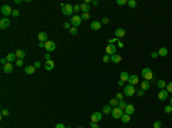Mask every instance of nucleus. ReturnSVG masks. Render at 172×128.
I'll use <instances>...</instances> for the list:
<instances>
[{
    "mask_svg": "<svg viewBox=\"0 0 172 128\" xmlns=\"http://www.w3.org/2000/svg\"><path fill=\"white\" fill-rule=\"evenodd\" d=\"M141 76H142L143 80H152L153 78H154V73H153V71L149 68H145V69H142V71H141Z\"/></svg>",
    "mask_w": 172,
    "mask_h": 128,
    "instance_id": "1",
    "label": "nucleus"
},
{
    "mask_svg": "<svg viewBox=\"0 0 172 128\" xmlns=\"http://www.w3.org/2000/svg\"><path fill=\"white\" fill-rule=\"evenodd\" d=\"M136 88H134V86L132 85H126L125 87H124V95L126 96H133L134 94H136Z\"/></svg>",
    "mask_w": 172,
    "mask_h": 128,
    "instance_id": "2",
    "label": "nucleus"
},
{
    "mask_svg": "<svg viewBox=\"0 0 172 128\" xmlns=\"http://www.w3.org/2000/svg\"><path fill=\"white\" fill-rule=\"evenodd\" d=\"M124 114V111H123L120 108H118V106H116V108L113 109V111H111V115H113L114 119H119L122 118V115Z\"/></svg>",
    "mask_w": 172,
    "mask_h": 128,
    "instance_id": "3",
    "label": "nucleus"
},
{
    "mask_svg": "<svg viewBox=\"0 0 172 128\" xmlns=\"http://www.w3.org/2000/svg\"><path fill=\"white\" fill-rule=\"evenodd\" d=\"M72 12H73V6H71L70 3H66V5L62 7V14L63 15H66V16L71 15Z\"/></svg>",
    "mask_w": 172,
    "mask_h": 128,
    "instance_id": "4",
    "label": "nucleus"
},
{
    "mask_svg": "<svg viewBox=\"0 0 172 128\" xmlns=\"http://www.w3.org/2000/svg\"><path fill=\"white\" fill-rule=\"evenodd\" d=\"M12 13H13V9H12L10 6H8V5L1 6V14H2L5 17H8L9 15H12Z\"/></svg>",
    "mask_w": 172,
    "mask_h": 128,
    "instance_id": "5",
    "label": "nucleus"
},
{
    "mask_svg": "<svg viewBox=\"0 0 172 128\" xmlns=\"http://www.w3.org/2000/svg\"><path fill=\"white\" fill-rule=\"evenodd\" d=\"M82 17L78 16V15H75V16H72V18H71V25L73 26V28H78V26L80 25V23H82Z\"/></svg>",
    "mask_w": 172,
    "mask_h": 128,
    "instance_id": "6",
    "label": "nucleus"
},
{
    "mask_svg": "<svg viewBox=\"0 0 172 128\" xmlns=\"http://www.w3.org/2000/svg\"><path fill=\"white\" fill-rule=\"evenodd\" d=\"M55 48H56V46H55V43H54V41H51V40H48V41H46V43H45V49H46L48 53L55 50Z\"/></svg>",
    "mask_w": 172,
    "mask_h": 128,
    "instance_id": "7",
    "label": "nucleus"
},
{
    "mask_svg": "<svg viewBox=\"0 0 172 128\" xmlns=\"http://www.w3.org/2000/svg\"><path fill=\"white\" fill-rule=\"evenodd\" d=\"M102 119V113L101 112H94L92 115H91V122H98Z\"/></svg>",
    "mask_w": 172,
    "mask_h": 128,
    "instance_id": "8",
    "label": "nucleus"
},
{
    "mask_svg": "<svg viewBox=\"0 0 172 128\" xmlns=\"http://www.w3.org/2000/svg\"><path fill=\"white\" fill-rule=\"evenodd\" d=\"M106 52L108 55H115L116 54V45H114V43H109L108 46L106 47Z\"/></svg>",
    "mask_w": 172,
    "mask_h": 128,
    "instance_id": "9",
    "label": "nucleus"
},
{
    "mask_svg": "<svg viewBox=\"0 0 172 128\" xmlns=\"http://www.w3.org/2000/svg\"><path fill=\"white\" fill-rule=\"evenodd\" d=\"M9 24H10V22H9V20L7 18V17H3V18H1L0 20V29H7L8 26H9Z\"/></svg>",
    "mask_w": 172,
    "mask_h": 128,
    "instance_id": "10",
    "label": "nucleus"
},
{
    "mask_svg": "<svg viewBox=\"0 0 172 128\" xmlns=\"http://www.w3.org/2000/svg\"><path fill=\"white\" fill-rule=\"evenodd\" d=\"M115 36L117 39H120V38H123V37H125V30L123 29V28H118V29H116L115 31Z\"/></svg>",
    "mask_w": 172,
    "mask_h": 128,
    "instance_id": "11",
    "label": "nucleus"
},
{
    "mask_svg": "<svg viewBox=\"0 0 172 128\" xmlns=\"http://www.w3.org/2000/svg\"><path fill=\"white\" fill-rule=\"evenodd\" d=\"M129 82H130V85H137L138 82H139V77L137 76V74H132V76H130L129 78Z\"/></svg>",
    "mask_w": 172,
    "mask_h": 128,
    "instance_id": "12",
    "label": "nucleus"
},
{
    "mask_svg": "<svg viewBox=\"0 0 172 128\" xmlns=\"http://www.w3.org/2000/svg\"><path fill=\"white\" fill-rule=\"evenodd\" d=\"M101 22H99V21H93L92 23H91V29L94 30V31H98V30L101 29Z\"/></svg>",
    "mask_w": 172,
    "mask_h": 128,
    "instance_id": "13",
    "label": "nucleus"
},
{
    "mask_svg": "<svg viewBox=\"0 0 172 128\" xmlns=\"http://www.w3.org/2000/svg\"><path fill=\"white\" fill-rule=\"evenodd\" d=\"M2 71L5 73H12L13 72V64H10V63H6L2 68Z\"/></svg>",
    "mask_w": 172,
    "mask_h": 128,
    "instance_id": "14",
    "label": "nucleus"
},
{
    "mask_svg": "<svg viewBox=\"0 0 172 128\" xmlns=\"http://www.w3.org/2000/svg\"><path fill=\"white\" fill-rule=\"evenodd\" d=\"M168 94L169 93L166 92V89H161V92H158V99L161 101H164V100L168 99Z\"/></svg>",
    "mask_w": 172,
    "mask_h": 128,
    "instance_id": "15",
    "label": "nucleus"
},
{
    "mask_svg": "<svg viewBox=\"0 0 172 128\" xmlns=\"http://www.w3.org/2000/svg\"><path fill=\"white\" fill-rule=\"evenodd\" d=\"M134 111H136V109H134V106H133L132 104H127L126 109L124 110V112H125L126 114H129V115L133 114V113H134Z\"/></svg>",
    "mask_w": 172,
    "mask_h": 128,
    "instance_id": "16",
    "label": "nucleus"
},
{
    "mask_svg": "<svg viewBox=\"0 0 172 128\" xmlns=\"http://www.w3.org/2000/svg\"><path fill=\"white\" fill-rule=\"evenodd\" d=\"M38 39L40 40V43H46V41H48L47 40V33L44 32V31L39 32L38 33Z\"/></svg>",
    "mask_w": 172,
    "mask_h": 128,
    "instance_id": "17",
    "label": "nucleus"
},
{
    "mask_svg": "<svg viewBox=\"0 0 172 128\" xmlns=\"http://www.w3.org/2000/svg\"><path fill=\"white\" fill-rule=\"evenodd\" d=\"M15 54H16V57L18 59H24L25 58V52H24L23 49H17Z\"/></svg>",
    "mask_w": 172,
    "mask_h": 128,
    "instance_id": "18",
    "label": "nucleus"
},
{
    "mask_svg": "<svg viewBox=\"0 0 172 128\" xmlns=\"http://www.w3.org/2000/svg\"><path fill=\"white\" fill-rule=\"evenodd\" d=\"M54 62L51 59V61H46V63H45V69L47 70V71H51V70H53V68H54Z\"/></svg>",
    "mask_w": 172,
    "mask_h": 128,
    "instance_id": "19",
    "label": "nucleus"
},
{
    "mask_svg": "<svg viewBox=\"0 0 172 128\" xmlns=\"http://www.w3.org/2000/svg\"><path fill=\"white\" fill-rule=\"evenodd\" d=\"M15 58H16V54H15V53H9V54L7 55V57H6V59H7V62H8V63L14 62Z\"/></svg>",
    "mask_w": 172,
    "mask_h": 128,
    "instance_id": "20",
    "label": "nucleus"
},
{
    "mask_svg": "<svg viewBox=\"0 0 172 128\" xmlns=\"http://www.w3.org/2000/svg\"><path fill=\"white\" fill-rule=\"evenodd\" d=\"M129 78H130V74L126 72V71H123V72L120 73V80H122L123 82L129 81Z\"/></svg>",
    "mask_w": 172,
    "mask_h": 128,
    "instance_id": "21",
    "label": "nucleus"
},
{
    "mask_svg": "<svg viewBox=\"0 0 172 128\" xmlns=\"http://www.w3.org/2000/svg\"><path fill=\"white\" fill-rule=\"evenodd\" d=\"M34 71H36V68H34V66H32V65L25 66V73H27V74H33Z\"/></svg>",
    "mask_w": 172,
    "mask_h": 128,
    "instance_id": "22",
    "label": "nucleus"
},
{
    "mask_svg": "<svg viewBox=\"0 0 172 128\" xmlns=\"http://www.w3.org/2000/svg\"><path fill=\"white\" fill-rule=\"evenodd\" d=\"M110 61H111V62L113 63H119L120 62V61H122V56L120 55H113L111 56V57H110Z\"/></svg>",
    "mask_w": 172,
    "mask_h": 128,
    "instance_id": "23",
    "label": "nucleus"
},
{
    "mask_svg": "<svg viewBox=\"0 0 172 128\" xmlns=\"http://www.w3.org/2000/svg\"><path fill=\"white\" fill-rule=\"evenodd\" d=\"M158 56H162V57H164V56L168 55V48H165V47H162V48H159L158 52Z\"/></svg>",
    "mask_w": 172,
    "mask_h": 128,
    "instance_id": "24",
    "label": "nucleus"
},
{
    "mask_svg": "<svg viewBox=\"0 0 172 128\" xmlns=\"http://www.w3.org/2000/svg\"><path fill=\"white\" fill-rule=\"evenodd\" d=\"M89 9H91V8H89V5H86L85 2L80 5V10H82L83 13H88Z\"/></svg>",
    "mask_w": 172,
    "mask_h": 128,
    "instance_id": "25",
    "label": "nucleus"
},
{
    "mask_svg": "<svg viewBox=\"0 0 172 128\" xmlns=\"http://www.w3.org/2000/svg\"><path fill=\"white\" fill-rule=\"evenodd\" d=\"M149 87H150V84H149L148 80H143L141 82V89L142 90H147V89H149Z\"/></svg>",
    "mask_w": 172,
    "mask_h": 128,
    "instance_id": "26",
    "label": "nucleus"
},
{
    "mask_svg": "<svg viewBox=\"0 0 172 128\" xmlns=\"http://www.w3.org/2000/svg\"><path fill=\"white\" fill-rule=\"evenodd\" d=\"M111 111H113V109H111L110 105H106V106H103V108H102V113H104V114L111 113Z\"/></svg>",
    "mask_w": 172,
    "mask_h": 128,
    "instance_id": "27",
    "label": "nucleus"
},
{
    "mask_svg": "<svg viewBox=\"0 0 172 128\" xmlns=\"http://www.w3.org/2000/svg\"><path fill=\"white\" fill-rule=\"evenodd\" d=\"M157 86H158L159 89H164V88H166V82L164 80H158L157 81Z\"/></svg>",
    "mask_w": 172,
    "mask_h": 128,
    "instance_id": "28",
    "label": "nucleus"
},
{
    "mask_svg": "<svg viewBox=\"0 0 172 128\" xmlns=\"http://www.w3.org/2000/svg\"><path fill=\"white\" fill-rule=\"evenodd\" d=\"M122 121L124 122V124H127V122H130V120H131V118H130L129 114H126V113H124V114L122 115Z\"/></svg>",
    "mask_w": 172,
    "mask_h": 128,
    "instance_id": "29",
    "label": "nucleus"
},
{
    "mask_svg": "<svg viewBox=\"0 0 172 128\" xmlns=\"http://www.w3.org/2000/svg\"><path fill=\"white\" fill-rule=\"evenodd\" d=\"M118 103H119V101L117 99H111L109 101V105H110V106H115V108H116V106H118Z\"/></svg>",
    "mask_w": 172,
    "mask_h": 128,
    "instance_id": "30",
    "label": "nucleus"
},
{
    "mask_svg": "<svg viewBox=\"0 0 172 128\" xmlns=\"http://www.w3.org/2000/svg\"><path fill=\"white\" fill-rule=\"evenodd\" d=\"M137 5H138V3H137L136 0H129V1H127V6H129L130 8H136Z\"/></svg>",
    "mask_w": 172,
    "mask_h": 128,
    "instance_id": "31",
    "label": "nucleus"
},
{
    "mask_svg": "<svg viewBox=\"0 0 172 128\" xmlns=\"http://www.w3.org/2000/svg\"><path fill=\"white\" fill-rule=\"evenodd\" d=\"M126 106H127V104H126V103L124 102V101H119V103H118V108H120V109L123 110V111H124V110L126 109Z\"/></svg>",
    "mask_w": 172,
    "mask_h": 128,
    "instance_id": "32",
    "label": "nucleus"
},
{
    "mask_svg": "<svg viewBox=\"0 0 172 128\" xmlns=\"http://www.w3.org/2000/svg\"><path fill=\"white\" fill-rule=\"evenodd\" d=\"M69 32H70V34H72V36H76V34H78V29H77V28H70Z\"/></svg>",
    "mask_w": 172,
    "mask_h": 128,
    "instance_id": "33",
    "label": "nucleus"
},
{
    "mask_svg": "<svg viewBox=\"0 0 172 128\" xmlns=\"http://www.w3.org/2000/svg\"><path fill=\"white\" fill-rule=\"evenodd\" d=\"M80 17H82V20H83V21H87V20H89V13H83Z\"/></svg>",
    "mask_w": 172,
    "mask_h": 128,
    "instance_id": "34",
    "label": "nucleus"
},
{
    "mask_svg": "<svg viewBox=\"0 0 172 128\" xmlns=\"http://www.w3.org/2000/svg\"><path fill=\"white\" fill-rule=\"evenodd\" d=\"M164 112H165V113H171L172 112V105H166L165 108H164Z\"/></svg>",
    "mask_w": 172,
    "mask_h": 128,
    "instance_id": "35",
    "label": "nucleus"
},
{
    "mask_svg": "<svg viewBox=\"0 0 172 128\" xmlns=\"http://www.w3.org/2000/svg\"><path fill=\"white\" fill-rule=\"evenodd\" d=\"M116 99L118 100V101H123V99H124V94H123V93H117V94H116Z\"/></svg>",
    "mask_w": 172,
    "mask_h": 128,
    "instance_id": "36",
    "label": "nucleus"
},
{
    "mask_svg": "<svg viewBox=\"0 0 172 128\" xmlns=\"http://www.w3.org/2000/svg\"><path fill=\"white\" fill-rule=\"evenodd\" d=\"M8 114H9V110L8 109H3L2 111H1V115L2 117H7Z\"/></svg>",
    "mask_w": 172,
    "mask_h": 128,
    "instance_id": "37",
    "label": "nucleus"
},
{
    "mask_svg": "<svg viewBox=\"0 0 172 128\" xmlns=\"http://www.w3.org/2000/svg\"><path fill=\"white\" fill-rule=\"evenodd\" d=\"M166 92L172 93V82H169V84L166 85Z\"/></svg>",
    "mask_w": 172,
    "mask_h": 128,
    "instance_id": "38",
    "label": "nucleus"
},
{
    "mask_svg": "<svg viewBox=\"0 0 172 128\" xmlns=\"http://www.w3.org/2000/svg\"><path fill=\"white\" fill-rule=\"evenodd\" d=\"M109 23V18L108 17H102L101 18V24H108Z\"/></svg>",
    "mask_w": 172,
    "mask_h": 128,
    "instance_id": "39",
    "label": "nucleus"
},
{
    "mask_svg": "<svg viewBox=\"0 0 172 128\" xmlns=\"http://www.w3.org/2000/svg\"><path fill=\"white\" fill-rule=\"evenodd\" d=\"M102 61H103V62H104V63H108V62H109V61H110V57H109V55L107 54V55H104V56H103V57H102Z\"/></svg>",
    "mask_w": 172,
    "mask_h": 128,
    "instance_id": "40",
    "label": "nucleus"
},
{
    "mask_svg": "<svg viewBox=\"0 0 172 128\" xmlns=\"http://www.w3.org/2000/svg\"><path fill=\"white\" fill-rule=\"evenodd\" d=\"M161 127H162V124H161V121H158V120H157V121L154 122V128H161Z\"/></svg>",
    "mask_w": 172,
    "mask_h": 128,
    "instance_id": "41",
    "label": "nucleus"
},
{
    "mask_svg": "<svg viewBox=\"0 0 172 128\" xmlns=\"http://www.w3.org/2000/svg\"><path fill=\"white\" fill-rule=\"evenodd\" d=\"M125 3H127L126 0H117V5H119V6H123V5H125Z\"/></svg>",
    "mask_w": 172,
    "mask_h": 128,
    "instance_id": "42",
    "label": "nucleus"
},
{
    "mask_svg": "<svg viewBox=\"0 0 172 128\" xmlns=\"http://www.w3.org/2000/svg\"><path fill=\"white\" fill-rule=\"evenodd\" d=\"M12 15H13L14 17H17L18 15H20V12L17 9H13V13H12Z\"/></svg>",
    "mask_w": 172,
    "mask_h": 128,
    "instance_id": "43",
    "label": "nucleus"
},
{
    "mask_svg": "<svg viewBox=\"0 0 172 128\" xmlns=\"http://www.w3.org/2000/svg\"><path fill=\"white\" fill-rule=\"evenodd\" d=\"M79 10H80V5H75V6H73V12L78 13Z\"/></svg>",
    "mask_w": 172,
    "mask_h": 128,
    "instance_id": "44",
    "label": "nucleus"
},
{
    "mask_svg": "<svg viewBox=\"0 0 172 128\" xmlns=\"http://www.w3.org/2000/svg\"><path fill=\"white\" fill-rule=\"evenodd\" d=\"M143 93H145V90H142V89H138V90L136 92V94H137L138 96H142V95H143Z\"/></svg>",
    "mask_w": 172,
    "mask_h": 128,
    "instance_id": "45",
    "label": "nucleus"
},
{
    "mask_svg": "<svg viewBox=\"0 0 172 128\" xmlns=\"http://www.w3.org/2000/svg\"><path fill=\"white\" fill-rule=\"evenodd\" d=\"M63 28H64V29L70 30V23H69V22H64V23H63Z\"/></svg>",
    "mask_w": 172,
    "mask_h": 128,
    "instance_id": "46",
    "label": "nucleus"
},
{
    "mask_svg": "<svg viewBox=\"0 0 172 128\" xmlns=\"http://www.w3.org/2000/svg\"><path fill=\"white\" fill-rule=\"evenodd\" d=\"M89 125H91V128H99V125L96 122H91Z\"/></svg>",
    "mask_w": 172,
    "mask_h": 128,
    "instance_id": "47",
    "label": "nucleus"
},
{
    "mask_svg": "<svg viewBox=\"0 0 172 128\" xmlns=\"http://www.w3.org/2000/svg\"><path fill=\"white\" fill-rule=\"evenodd\" d=\"M16 65L17 66H22V65H23V59H18V61H16Z\"/></svg>",
    "mask_w": 172,
    "mask_h": 128,
    "instance_id": "48",
    "label": "nucleus"
},
{
    "mask_svg": "<svg viewBox=\"0 0 172 128\" xmlns=\"http://www.w3.org/2000/svg\"><path fill=\"white\" fill-rule=\"evenodd\" d=\"M40 65H41V63H40L39 61H37V62H34V68H36V69H39V68H40Z\"/></svg>",
    "mask_w": 172,
    "mask_h": 128,
    "instance_id": "49",
    "label": "nucleus"
},
{
    "mask_svg": "<svg viewBox=\"0 0 172 128\" xmlns=\"http://www.w3.org/2000/svg\"><path fill=\"white\" fill-rule=\"evenodd\" d=\"M157 56H158V53H157V52H153L152 53V57H153V58H156Z\"/></svg>",
    "mask_w": 172,
    "mask_h": 128,
    "instance_id": "50",
    "label": "nucleus"
},
{
    "mask_svg": "<svg viewBox=\"0 0 172 128\" xmlns=\"http://www.w3.org/2000/svg\"><path fill=\"white\" fill-rule=\"evenodd\" d=\"M45 58H46V61H51V54L50 53L45 54Z\"/></svg>",
    "mask_w": 172,
    "mask_h": 128,
    "instance_id": "51",
    "label": "nucleus"
},
{
    "mask_svg": "<svg viewBox=\"0 0 172 128\" xmlns=\"http://www.w3.org/2000/svg\"><path fill=\"white\" fill-rule=\"evenodd\" d=\"M55 128H67V127L63 125V124H57V125L55 126Z\"/></svg>",
    "mask_w": 172,
    "mask_h": 128,
    "instance_id": "52",
    "label": "nucleus"
},
{
    "mask_svg": "<svg viewBox=\"0 0 172 128\" xmlns=\"http://www.w3.org/2000/svg\"><path fill=\"white\" fill-rule=\"evenodd\" d=\"M108 41H109V43H115V41H118V39H117V38H114V39H109Z\"/></svg>",
    "mask_w": 172,
    "mask_h": 128,
    "instance_id": "53",
    "label": "nucleus"
},
{
    "mask_svg": "<svg viewBox=\"0 0 172 128\" xmlns=\"http://www.w3.org/2000/svg\"><path fill=\"white\" fill-rule=\"evenodd\" d=\"M0 62H1V64H3V65H5V64L7 63V59L6 58H1V59H0Z\"/></svg>",
    "mask_w": 172,
    "mask_h": 128,
    "instance_id": "54",
    "label": "nucleus"
},
{
    "mask_svg": "<svg viewBox=\"0 0 172 128\" xmlns=\"http://www.w3.org/2000/svg\"><path fill=\"white\" fill-rule=\"evenodd\" d=\"M118 47H119V48H123V47H124V45H123V43H120V41H118Z\"/></svg>",
    "mask_w": 172,
    "mask_h": 128,
    "instance_id": "55",
    "label": "nucleus"
},
{
    "mask_svg": "<svg viewBox=\"0 0 172 128\" xmlns=\"http://www.w3.org/2000/svg\"><path fill=\"white\" fill-rule=\"evenodd\" d=\"M92 3H93V5H95V6H96V5H99V1H96V0H93V1H92Z\"/></svg>",
    "mask_w": 172,
    "mask_h": 128,
    "instance_id": "56",
    "label": "nucleus"
},
{
    "mask_svg": "<svg viewBox=\"0 0 172 128\" xmlns=\"http://www.w3.org/2000/svg\"><path fill=\"white\" fill-rule=\"evenodd\" d=\"M39 47H40V48H44V47H45V43H39Z\"/></svg>",
    "mask_w": 172,
    "mask_h": 128,
    "instance_id": "57",
    "label": "nucleus"
},
{
    "mask_svg": "<svg viewBox=\"0 0 172 128\" xmlns=\"http://www.w3.org/2000/svg\"><path fill=\"white\" fill-rule=\"evenodd\" d=\"M123 85H124V82H123L122 80H119V81H118V86H123Z\"/></svg>",
    "mask_w": 172,
    "mask_h": 128,
    "instance_id": "58",
    "label": "nucleus"
},
{
    "mask_svg": "<svg viewBox=\"0 0 172 128\" xmlns=\"http://www.w3.org/2000/svg\"><path fill=\"white\" fill-rule=\"evenodd\" d=\"M23 1L22 0H15V3H22Z\"/></svg>",
    "mask_w": 172,
    "mask_h": 128,
    "instance_id": "59",
    "label": "nucleus"
},
{
    "mask_svg": "<svg viewBox=\"0 0 172 128\" xmlns=\"http://www.w3.org/2000/svg\"><path fill=\"white\" fill-rule=\"evenodd\" d=\"M170 105H172V97H171V100H170Z\"/></svg>",
    "mask_w": 172,
    "mask_h": 128,
    "instance_id": "60",
    "label": "nucleus"
},
{
    "mask_svg": "<svg viewBox=\"0 0 172 128\" xmlns=\"http://www.w3.org/2000/svg\"><path fill=\"white\" fill-rule=\"evenodd\" d=\"M67 128H71V127H70V126H68V127H67Z\"/></svg>",
    "mask_w": 172,
    "mask_h": 128,
    "instance_id": "61",
    "label": "nucleus"
},
{
    "mask_svg": "<svg viewBox=\"0 0 172 128\" xmlns=\"http://www.w3.org/2000/svg\"><path fill=\"white\" fill-rule=\"evenodd\" d=\"M78 128H83V127H82V126H80V127H78Z\"/></svg>",
    "mask_w": 172,
    "mask_h": 128,
    "instance_id": "62",
    "label": "nucleus"
}]
</instances>
